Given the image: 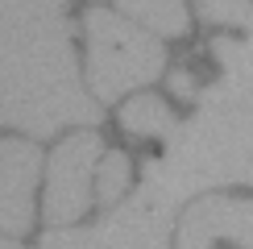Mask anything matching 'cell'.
I'll return each mask as SVG.
<instances>
[{
  "label": "cell",
  "instance_id": "13",
  "mask_svg": "<svg viewBox=\"0 0 253 249\" xmlns=\"http://www.w3.org/2000/svg\"><path fill=\"white\" fill-rule=\"evenodd\" d=\"M170 91L178 100H199V91H195V79H191V71H174L170 75Z\"/></svg>",
  "mask_w": 253,
  "mask_h": 249
},
{
  "label": "cell",
  "instance_id": "3",
  "mask_svg": "<svg viewBox=\"0 0 253 249\" xmlns=\"http://www.w3.org/2000/svg\"><path fill=\"white\" fill-rule=\"evenodd\" d=\"M83 34H87V87L96 100H121L125 91L154 83L166 67L162 42L121 13L91 8L83 17Z\"/></svg>",
  "mask_w": 253,
  "mask_h": 249
},
{
  "label": "cell",
  "instance_id": "7",
  "mask_svg": "<svg viewBox=\"0 0 253 249\" xmlns=\"http://www.w3.org/2000/svg\"><path fill=\"white\" fill-rule=\"evenodd\" d=\"M42 179V150L25 137L0 141V233L25 237L34 228V187Z\"/></svg>",
  "mask_w": 253,
  "mask_h": 249
},
{
  "label": "cell",
  "instance_id": "10",
  "mask_svg": "<svg viewBox=\"0 0 253 249\" xmlns=\"http://www.w3.org/2000/svg\"><path fill=\"white\" fill-rule=\"evenodd\" d=\"M121 124H125V133H133V137H162V141L178 129L170 104H166L162 96H150V91L133 96L121 108Z\"/></svg>",
  "mask_w": 253,
  "mask_h": 249
},
{
  "label": "cell",
  "instance_id": "8",
  "mask_svg": "<svg viewBox=\"0 0 253 249\" xmlns=\"http://www.w3.org/2000/svg\"><path fill=\"white\" fill-rule=\"evenodd\" d=\"M38 67H75L71 21H50V25H4L0 21V71Z\"/></svg>",
  "mask_w": 253,
  "mask_h": 249
},
{
  "label": "cell",
  "instance_id": "14",
  "mask_svg": "<svg viewBox=\"0 0 253 249\" xmlns=\"http://www.w3.org/2000/svg\"><path fill=\"white\" fill-rule=\"evenodd\" d=\"M0 249H21V245H17V237H8V233H0Z\"/></svg>",
  "mask_w": 253,
  "mask_h": 249
},
{
  "label": "cell",
  "instance_id": "12",
  "mask_svg": "<svg viewBox=\"0 0 253 249\" xmlns=\"http://www.w3.org/2000/svg\"><path fill=\"white\" fill-rule=\"evenodd\" d=\"M195 13L208 25H237L253 34V0H195Z\"/></svg>",
  "mask_w": 253,
  "mask_h": 249
},
{
  "label": "cell",
  "instance_id": "1",
  "mask_svg": "<svg viewBox=\"0 0 253 249\" xmlns=\"http://www.w3.org/2000/svg\"><path fill=\"white\" fill-rule=\"evenodd\" d=\"M253 187V96L228 79L199 91V112L166 137V154L145 162V187L174 208L208 187Z\"/></svg>",
  "mask_w": 253,
  "mask_h": 249
},
{
  "label": "cell",
  "instance_id": "9",
  "mask_svg": "<svg viewBox=\"0 0 253 249\" xmlns=\"http://www.w3.org/2000/svg\"><path fill=\"white\" fill-rule=\"evenodd\" d=\"M117 4H121V13L129 17V21H137V25L150 29V34L183 38L187 29H191L183 0H117Z\"/></svg>",
  "mask_w": 253,
  "mask_h": 249
},
{
  "label": "cell",
  "instance_id": "4",
  "mask_svg": "<svg viewBox=\"0 0 253 249\" xmlns=\"http://www.w3.org/2000/svg\"><path fill=\"white\" fill-rule=\"evenodd\" d=\"M170 228L174 204L141 183L117 208H108L100 224L54 228L38 241V249H170Z\"/></svg>",
  "mask_w": 253,
  "mask_h": 249
},
{
  "label": "cell",
  "instance_id": "2",
  "mask_svg": "<svg viewBox=\"0 0 253 249\" xmlns=\"http://www.w3.org/2000/svg\"><path fill=\"white\" fill-rule=\"evenodd\" d=\"M100 104L79 87L75 67L0 71V129L50 137L67 124H96Z\"/></svg>",
  "mask_w": 253,
  "mask_h": 249
},
{
  "label": "cell",
  "instance_id": "11",
  "mask_svg": "<svg viewBox=\"0 0 253 249\" xmlns=\"http://www.w3.org/2000/svg\"><path fill=\"white\" fill-rule=\"evenodd\" d=\"M129 158H125L121 150H108L104 154V162H100V170H96V200L104 208H117L121 204V195L129 191Z\"/></svg>",
  "mask_w": 253,
  "mask_h": 249
},
{
  "label": "cell",
  "instance_id": "6",
  "mask_svg": "<svg viewBox=\"0 0 253 249\" xmlns=\"http://www.w3.org/2000/svg\"><path fill=\"white\" fill-rule=\"evenodd\" d=\"M216 241H233L253 249V200L204 195L183 212L174 249H216Z\"/></svg>",
  "mask_w": 253,
  "mask_h": 249
},
{
  "label": "cell",
  "instance_id": "5",
  "mask_svg": "<svg viewBox=\"0 0 253 249\" xmlns=\"http://www.w3.org/2000/svg\"><path fill=\"white\" fill-rule=\"evenodd\" d=\"M100 150L104 141L91 129L75 133L50 154L46 162V200H42V216L50 224H75L87 216L91 200H96V170H100Z\"/></svg>",
  "mask_w": 253,
  "mask_h": 249
}]
</instances>
